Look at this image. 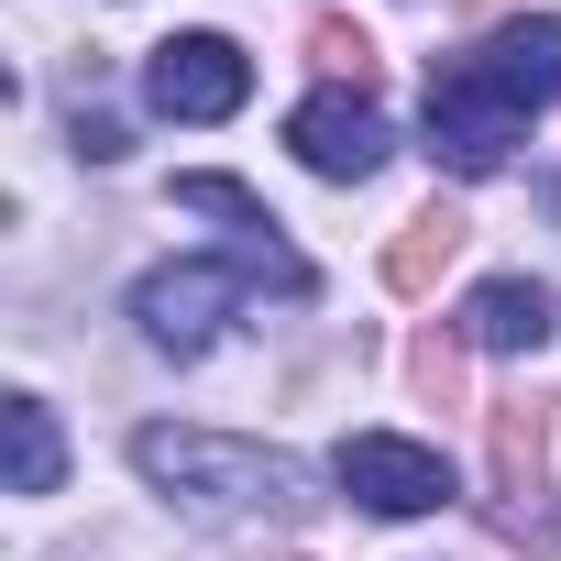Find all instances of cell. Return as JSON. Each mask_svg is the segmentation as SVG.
<instances>
[{
  "label": "cell",
  "instance_id": "cell-4",
  "mask_svg": "<svg viewBox=\"0 0 561 561\" xmlns=\"http://www.w3.org/2000/svg\"><path fill=\"white\" fill-rule=\"evenodd\" d=\"M144 100H154L165 122H231V111L253 100V56H242L231 34H176V45H154Z\"/></svg>",
  "mask_w": 561,
  "mask_h": 561
},
{
  "label": "cell",
  "instance_id": "cell-5",
  "mask_svg": "<svg viewBox=\"0 0 561 561\" xmlns=\"http://www.w3.org/2000/svg\"><path fill=\"white\" fill-rule=\"evenodd\" d=\"M331 473H342V495H364L375 517H430V506H451V462H440L430 440H397V430H353V440L331 451Z\"/></svg>",
  "mask_w": 561,
  "mask_h": 561
},
{
  "label": "cell",
  "instance_id": "cell-7",
  "mask_svg": "<svg viewBox=\"0 0 561 561\" xmlns=\"http://www.w3.org/2000/svg\"><path fill=\"white\" fill-rule=\"evenodd\" d=\"M539 495H550V397H495V528L550 539Z\"/></svg>",
  "mask_w": 561,
  "mask_h": 561
},
{
  "label": "cell",
  "instance_id": "cell-13",
  "mask_svg": "<svg viewBox=\"0 0 561 561\" xmlns=\"http://www.w3.org/2000/svg\"><path fill=\"white\" fill-rule=\"evenodd\" d=\"M176 209H209V220H231V242H253V231H275V209L242 187V176H176Z\"/></svg>",
  "mask_w": 561,
  "mask_h": 561
},
{
  "label": "cell",
  "instance_id": "cell-12",
  "mask_svg": "<svg viewBox=\"0 0 561 561\" xmlns=\"http://www.w3.org/2000/svg\"><path fill=\"white\" fill-rule=\"evenodd\" d=\"M309 67H320L331 89H364V100H375V34H364V23L320 12V23H309Z\"/></svg>",
  "mask_w": 561,
  "mask_h": 561
},
{
  "label": "cell",
  "instance_id": "cell-10",
  "mask_svg": "<svg viewBox=\"0 0 561 561\" xmlns=\"http://www.w3.org/2000/svg\"><path fill=\"white\" fill-rule=\"evenodd\" d=\"M462 342H484V353H539V342H550V287H528V275H484V287L462 298Z\"/></svg>",
  "mask_w": 561,
  "mask_h": 561
},
{
  "label": "cell",
  "instance_id": "cell-6",
  "mask_svg": "<svg viewBox=\"0 0 561 561\" xmlns=\"http://www.w3.org/2000/svg\"><path fill=\"white\" fill-rule=\"evenodd\" d=\"M287 144H298V165L309 176H331V187H364L375 165H386V111L364 100V89H320V100H298V122H287Z\"/></svg>",
  "mask_w": 561,
  "mask_h": 561
},
{
  "label": "cell",
  "instance_id": "cell-8",
  "mask_svg": "<svg viewBox=\"0 0 561 561\" xmlns=\"http://www.w3.org/2000/svg\"><path fill=\"white\" fill-rule=\"evenodd\" d=\"M517 111H539V100H561V23L550 12H517V23H495L484 34V56H473Z\"/></svg>",
  "mask_w": 561,
  "mask_h": 561
},
{
  "label": "cell",
  "instance_id": "cell-15",
  "mask_svg": "<svg viewBox=\"0 0 561 561\" xmlns=\"http://www.w3.org/2000/svg\"><path fill=\"white\" fill-rule=\"evenodd\" d=\"M78 154H89V165H122V154H133V133H122L111 111H78Z\"/></svg>",
  "mask_w": 561,
  "mask_h": 561
},
{
  "label": "cell",
  "instance_id": "cell-17",
  "mask_svg": "<svg viewBox=\"0 0 561 561\" xmlns=\"http://www.w3.org/2000/svg\"><path fill=\"white\" fill-rule=\"evenodd\" d=\"M550 209H561V176H550Z\"/></svg>",
  "mask_w": 561,
  "mask_h": 561
},
{
  "label": "cell",
  "instance_id": "cell-9",
  "mask_svg": "<svg viewBox=\"0 0 561 561\" xmlns=\"http://www.w3.org/2000/svg\"><path fill=\"white\" fill-rule=\"evenodd\" d=\"M462 242H473V220H462L451 198H430V209H408V220H397V242H386V287H397V298H430L440 275L462 264Z\"/></svg>",
  "mask_w": 561,
  "mask_h": 561
},
{
  "label": "cell",
  "instance_id": "cell-2",
  "mask_svg": "<svg viewBox=\"0 0 561 561\" xmlns=\"http://www.w3.org/2000/svg\"><path fill=\"white\" fill-rule=\"evenodd\" d=\"M242 287H253V264H242V253H231V264H220V253H187V264H154L144 287H133V320H144L154 353H209Z\"/></svg>",
  "mask_w": 561,
  "mask_h": 561
},
{
  "label": "cell",
  "instance_id": "cell-14",
  "mask_svg": "<svg viewBox=\"0 0 561 561\" xmlns=\"http://www.w3.org/2000/svg\"><path fill=\"white\" fill-rule=\"evenodd\" d=\"M408 375H419V397H430V408H462V342H451V331H419Z\"/></svg>",
  "mask_w": 561,
  "mask_h": 561
},
{
  "label": "cell",
  "instance_id": "cell-3",
  "mask_svg": "<svg viewBox=\"0 0 561 561\" xmlns=\"http://www.w3.org/2000/svg\"><path fill=\"white\" fill-rule=\"evenodd\" d=\"M517 133H528V111H517L473 56H451V67L430 78V154H440L451 176H495V165L517 154Z\"/></svg>",
  "mask_w": 561,
  "mask_h": 561
},
{
  "label": "cell",
  "instance_id": "cell-16",
  "mask_svg": "<svg viewBox=\"0 0 561 561\" xmlns=\"http://www.w3.org/2000/svg\"><path fill=\"white\" fill-rule=\"evenodd\" d=\"M451 12H495V0H451Z\"/></svg>",
  "mask_w": 561,
  "mask_h": 561
},
{
  "label": "cell",
  "instance_id": "cell-1",
  "mask_svg": "<svg viewBox=\"0 0 561 561\" xmlns=\"http://www.w3.org/2000/svg\"><path fill=\"white\" fill-rule=\"evenodd\" d=\"M133 462L144 484H165L187 517L209 528H242V517H298L309 506V473L264 440H220V430H133Z\"/></svg>",
  "mask_w": 561,
  "mask_h": 561
},
{
  "label": "cell",
  "instance_id": "cell-11",
  "mask_svg": "<svg viewBox=\"0 0 561 561\" xmlns=\"http://www.w3.org/2000/svg\"><path fill=\"white\" fill-rule=\"evenodd\" d=\"M0 440H12V495H56V473H67V440H56L45 397H12V408H0Z\"/></svg>",
  "mask_w": 561,
  "mask_h": 561
}]
</instances>
